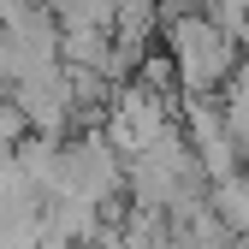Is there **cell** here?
<instances>
[{"label":"cell","mask_w":249,"mask_h":249,"mask_svg":"<svg viewBox=\"0 0 249 249\" xmlns=\"http://www.w3.org/2000/svg\"><path fill=\"white\" fill-rule=\"evenodd\" d=\"M208 213L226 226V237H249V172L208 184Z\"/></svg>","instance_id":"1"}]
</instances>
